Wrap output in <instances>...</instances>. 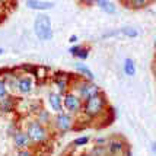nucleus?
Listing matches in <instances>:
<instances>
[{
	"instance_id": "7ed1b4c3",
	"label": "nucleus",
	"mask_w": 156,
	"mask_h": 156,
	"mask_svg": "<svg viewBox=\"0 0 156 156\" xmlns=\"http://www.w3.org/2000/svg\"><path fill=\"white\" fill-rule=\"evenodd\" d=\"M27 134L29 137V140L32 144L35 146H41V144H45L50 139V131H48L47 126H42L41 122L35 121L28 122L27 126Z\"/></svg>"
},
{
	"instance_id": "2eb2a0df",
	"label": "nucleus",
	"mask_w": 156,
	"mask_h": 156,
	"mask_svg": "<svg viewBox=\"0 0 156 156\" xmlns=\"http://www.w3.org/2000/svg\"><path fill=\"white\" fill-rule=\"evenodd\" d=\"M95 5L101 10H104L105 13H108V15H114L117 12V9H115V5L112 3V2H109V0H95Z\"/></svg>"
},
{
	"instance_id": "2f4dec72",
	"label": "nucleus",
	"mask_w": 156,
	"mask_h": 156,
	"mask_svg": "<svg viewBox=\"0 0 156 156\" xmlns=\"http://www.w3.org/2000/svg\"><path fill=\"white\" fill-rule=\"evenodd\" d=\"M155 47H156V44H155Z\"/></svg>"
},
{
	"instance_id": "cd10ccee",
	"label": "nucleus",
	"mask_w": 156,
	"mask_h": 156,
	"mask_svg": "<svg viewBox=\"0 0 156 156\" xmlns=\"http://www.w3.org/2000/svg\"><path fill=\"white\" fill-rule=\"evenodd\" d=\"M120 3H121L122 6H126V7H129V5H130V0H118Z\"/></svg>"
},
{
	"instance_id": "f257e3e1",
	"label": "nucleus",
	"mask_w": 156,
	"mask_h": 156,
	"mask_svg": "<svg viewBox=\"0 0 156 156\" xmlns=\"http://www.w3.org/2000/svg\"><path fill=\"white\" fill-rule=\"evenodd\" d=\"M107 104H108V101H107L105 95L102 92H99V94H96V95L83 101L82 111L88 118H95V117H99L105 111Z\"/></svg>"
},
{
	"instance_id": "20e7f679",
	"label": "nucleus",
	"mask_w": 156,
	"mask_h": 156,
	"mask_svg": "<svg viewBox=\"0 0 156 156\" xmlns=\"http://www.w3.org/2000/svg\"><path fill=\"white\" fill-rule=\"evenodd\" d=\"M72 92H75L82 101H85V99H88V98H90V96L99 94V92H102V90L94 80L80 79V80H75L73 86H72Z\"/></svg>"
},
{
	"instance_id": "4468645a",
	"label": "nucleus",
	"mask_w": 156,
	"mask_h": 156,
	"mask_svg": "<svg viewBox=\"0 0 156 156\" xmlns=\"http://www.w3.org/2000/svg\"><path fill=\"white\" fill-rule=\"evenodd\" d=\"M75 69H76V72H77L80 76H83L85 79H88V80H95V75H94V72H92V70H90L85 63H82V61L75 63Z\"/></svg>"
},
{
	"instance_id": "6ab92c4d",
	"label": "nucleus",
	"mask_w": 156,
	"mask_h": 156,
	"mask_svg": "<svg viewBox=\"0 0 156 156\" xmlns=\"http://www.w3.org/2000/svg\"><path fill=\"white\" fill-rule=\"evenodd\" d=\"M92 156H108V150L107 146H99V144H94V147L89 152Z\"/></svg>"
},
{
	"instance_id": "6e6552de",
	"label": "nucleus",
	"mask_w": 156,
	"mask_h": 156,
	"mask_svg": "<svg viewBox=\"0 0 156 156\" xmlns=\"http://www.w3.org/2000/svg\"><path fill=\"white\" fill-rule=\"evenodd\" d=\"M15 89L19 95H29L34 89V82L29 76H19L15 80Z\"/></svg>"
},
{
	"instance_id": "7c9ffc66",
	"label": "nucleus",
	"mask_w": 156,
	"mask_h": 156,
	"mask_svg": "<svg viewBox=\"0 0 156 156\" xmlns=\"http://www.w3.org/2000/svg\"><path fill=\"white\" fill-rule=\"evenodd\" d=\"M0 54H3V48H0Z\"/></svg>"
},
{
	"instance_id": "aec40b11",
	"label": "nucleus",
	"mask_w": 156,
	"mask_h": 156,
	"mask_svg": "<svg viewBox=\"0 0 156 156\" xmlns=\"http://www.w3.org/2000/svg\"><path fill=\"white\" fill-rule=\"evenodd\" d=\"M152 0H130V5L129 7L133 9V10H139V9H143L149 5Z\"/></svg>"
},
{
	"instance_id": "412c9836",
	"label": "nucleus",
	"mask_w": 156,
	"mask_h": 156,
	"mask_svg": "<svg viewBox=\"0 0 156 156\" xmlns=\"http://www.w3.org/2000/svg\"><path fill=\"white\" fill-rule=\"evenodd\" d=\"M120 32L124 34L126 37H129V38H137V37H139V31L133 27H124V28H121Z\"/></svg>"
},
{
	"instance_id": "b1692460",
	"label": "nucleus",
	"mask_w": 156,
	"mask_h": 156,
	"mask_svg": "<svg viewBox=\"0 0 156 156\" xmlns=\"http://www.w3.org/2000/svg\"><path fill=\"white\" fill-rule=\"evenodd\" d=\"M15 156H34V153L32 150H29V147H27V149H18Z\"/></svg>"
},
{
	"instance_id": "a211bd4d",
	"label": "nucleus",
	"mask_w": 156,
	"mask_h": 156,
	"mask_svg": "<svg viewBox=\"0 0 156 156\" xmlns=\"http://www.w3.org/2000/svg\"><path fill=\"white\" fill-rule=\"evenodd\" d=\"M15 107V101L12 96H5L3 99H0V111H3V112H9V111H12Z\"/></svg>"
},
{
	"instance_id": "39448f33",
	"label": "nucleus",
	"mask_w": 156,
	"mask_h": 156,
	"mask_svg": "<svg viewBox=\"0 0 156 156\" xmlns=\"http://www.w3.org/2000/svg\"><path fill=\"white\" fill-rule=\"evenodd\" d=\"M82 105H83V101L76 95L75 92L69 90L66 94H63V109L66 112L75 115L79 111H82Z\"/></svg>"
},
{
	"instance_id": "423d86ee",
	"label": "nucleus",
	"mask_w": 156,
	"mask_h": 156,
	"mask_svg": "<svg viewBox=\"0 0 156 156\" xmlns=\"http://www.w3.org/2000/svg\"><path fill=\"white\" fill-rule=\"evenodd\" d=\"M53 124H54V127L58 131H69V130L73 129V126H75L73 114H69L66 111L55 112L54 118H53Z\"/></svg>"
},
{
	"instance_id": "1a4fd4ad",
	"label": "nucleus",
	"mask_w": 156,
	"mask_h": 156,
	"mask_svg": "<svg viewBox=\"0 0 156 156\" xmlns=\"http://www.w3.org/2000/svg\"><path fill=\"white\" fill-rule=\"evenodd\" d=\"M25 6L31 10L45 12V10H51L55 5L53 2H47V0H25Z\"/></svg>"
},
{
	"instance_id": "a878e982",
	"label": "nucleus",
	"mask_w": 156,
	"mask_h": 156,
	"mask_svg": "<svg viewBox=\"0 0 156 156\" xmlns=\"http://www.w3.org/2000/svg\"><path fill=\"white\" fill-rule=\"evenodd\" d=\"M107 143H108V139L105 137H98L95 140V144H99V146H107Z\"/></svg>"
},
{
	"instance_id": "4be33fe9",
	"label": "nucleus",
	"mask_w": 156,
	"mask_h": 156,
	"mask_svg": "<svg viewBox=\"0 0 156 156\" xmlns=\"http://www.w3.org/2000/svg\"><path fill=\"white\" fill-rule=\"evenodd\" d=\"M89 142H90V137L89 136H80V137H77V139H75L72 144H73V147H83Z\"/></svg>"
},
{
	"instance_id": "f3484780",
	"label": "nucleus",
	"mask_w": 156,
	"mask_h": 156,
	"mask_svg": "<svg viewBox=\"0 0 156 156\" xmlns=\"http://www.w3.org/2000/svg\"><path fill=\"white\" fill-rule=\"evenodd\" d=\"M37 121L41 122L42 126H50L51 122H53V118L50 115V112H48L47 109L41 108L38 112H37Z\"/></svg>"
},
{
	"instance_id": "9b49d317",
	"label": "nucleus",
	"mask_w": 156,
	"mask_h": 156,
	"mask_svg": "<svg viewBox=\"0 0 156 156\" xmlns=\"http://www.w3.org/2000/svg\"><path fill=\"white\" fill-rule=\"evenodd\" d=\"M69 53L76 57L77 60H86L90 54V47H86V45H82V44H75V45H72V47L69 48Z\"/></svg>"
},
{
	"instance_id": "5701e85b",
	"label": "nucleus",
	"mask_w": 156,
	"mask_h": 156,
	"mask_svg": "<svg viewBox=\"0 0 156 156\" xmlns=\"http://www.w3.org/2000/svg\"><path fill=\"white\" fill-rule=\"evenodd\" d=\"M9 95V90H7V82L0 77V99H3L5 96Z\"/></svg>"
},
{
	"instance_id": "bb28decb",
	"label": "nucleus",
	"mask_w": 156,
	"mask_h": 156,
	"mask_svg": "<svg viewBox=\"0 0 156 156\" xmlns=\"http://www.w3.org/2000/svg\"><path fill=\"white\" fill-rule=\"evenodd\" d=\"M69 42H70V44H76V42H77V37H76V35H72V37L69 38Z\"/></svg>"
},
{
	"instance_id": "f8f14e48",
	"label": "nucleus",
	"mask_w": 156,
	"mask_h": 156,
	"mask_svg": "<svg viewBox=\"0 0 156 156\" xmlns=\"http://www.w3.org/2000/svg\"><path fill=\"white\" fill-rule=\"evenodd\" d=\"M70 82L72 80H69V75H66V73H57V76L54 79V85L57 86V92H60L61 95L66 94L69 90V88H70Z\"/></svg>"
},
{
	"instance_id": "393cba45",
	"label": "nucleus",
	"mask_w": 156,
	"mask_h": 156,
	"mask_svg": "<svg viewBox=\"0 0 156 156\" xmlns=\"http://www.w3.org/2000/svg\"><path fill=\"white\" fill-rule=\"evenodd\" d=\"M77 3L82 7H92L95 6V0H77Z\"/></svg>"
},
{
	"instance_id": "0eeeda50",
	"label": "nucleus",
	"mask_w": 156,
	"mask_h": 156,
	"mask_svg": "<svg viewBox=\"0 0 156 156\" xmlns=\"http://www.w3.org/2000/svg\"><path fill=\"white\" fill-rule=\"evenodd\" d=\"M107 150H108V156H122L126 153V142L121 137L108 139Z\"/></svg>"
},
{
	"instance_id": "9d476101",
	"label": "nucleus",
	"mask_w": 156,
	"mask_h": 156,
	"mask_svg": "<svg viewBox=\"0 0 156 156\" xmlns=\"http://www.w3.org/2000/svg\"><path fill=\"white\" fill-rule=\"evenodd\" d=\"M12 139H13V144L16 149H27L32 144L27 134V131H22V130H18L16 133H13Z\"/></svg>"
},
{
	"instance_id": "c85d7f7f",
	"label": "nucleus",
	"mask_w": 156,
	"mask_h": 156,
	"mask_svg": "<svg viewBox=\"0 0 156 156\" xmlns=\"http://www.w3.org/2000/svg\"><path fill=\"white\" fill-rule=\"evenodd\" d=\"M152 150H153V153L156 155V142H153V144H152Z\"/></svg>"
},
{
	"instance_id": "f03ea898",
	"label": "nucleus",
	"mask_w": 156,
	"mask_h": 156,
	"mask_svg": "<svg viewBox=\"0 0 156 156\" xmlns=\"http://www.w3.org/2000/svg\"><path fill=\"white\" fill-rule=\"evenodd\" d=\"M34 32L40 41H51L53 40V25L51 18L47 13H38L34 20Z\"/></svg>"
},
{
	"instance_id": "dca6fc26",
	"label": "nucleus",
	"mask_w": 156,
	"mask_h": 156,
	"mask_svg": "<svg viewBox=\"0 0 156 156\" xmlns=\"http://www.w3.org/2000/svg\"><path fill=\"white\" fill-rule=\"evenodd\" d=\"M122 70H124V75L133 77L136 75V63L131 57H126L124 58V64H122Z\"/></svg>"
},
{
	"instance_id": "ddd939ff",
	"label": "nucleus",
	"mask_w": 156,
	"mask_h": 156,
	"mask_svg": "<svg viewBox=\"0 0 156 156\" xmlns=\"http://www.w3.org/2000/svg\"><path fill=\"white\" fill-rule=\"evenodd\" d=\"M48 104L55 112L63 111V95L60 92H50L48 94Z\"/></svg>"
},
{
	"instance_id": "c756f323",
	"label": "nucleus",
	"mask_w": 156,
	"mask_h": 156,
	"mask_svg": "<svg viewBox=\"0 0 156 156\" xmlns=\"http://www.w3.org/2000/svg\"><path fill=\"white\" fill-rule=\"evenodd\" d=\"M79 156H92V155H90L89 152H83V153H80V155H79Z\"/></svg>"
}]
</instances>
